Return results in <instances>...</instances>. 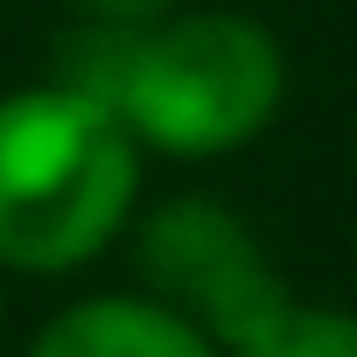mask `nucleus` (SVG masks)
Masks as SVG:
<instances>
[{"mask_svg": "<svg viewBox=\"0 0 357 357\" xmlns=\"http://www.w3.org/2000/svg\"><path fill=\"white\" fill-rule=\"evenodd\" d=\"M56 77L98 98L147 161L204 168L259 147L287 105V43L245 8H175L161 22H77Z\"/></svg>", "mask_w": 357, "mask_h": 357, "instance_id": "nucleus-1", "label": "nucleus"}, {"mask_svg": "<svg viewBox=\"0 0 357 357\" xmlns=\"http://www.w3.org/2000/svg\"><path fill=\"white\" fill-rule=\"evenodd\" d=\"M147 204V154L63 77L0 91V273L70 280L126 245Z\"/></svg>", "mask_w": 357, "mask_h": 357, "instance_id": "nucleus-2", "label": "nucleus"}, {"mask_svg": "<svg viewBox=\"0 0 357 357\" xmlns=\"http://www.w3.org/2000/svg\"><path fill=\"white\" fill-rule=\"evenodd\" d=\"M126 252H133V287L175 308L190 329H204L225 357L294 308V287L259 225L211 190H175L161 204H140Z\"/></svg>", "mask_w": 357, "mask_h": 357, "instance_id": "nucleus-3", "label": "nucleus"}, {"mask_svg": "<svg viewBox=\"0 0 357 357\" xmlns=\"http://www.w3.org/2000/svg\"><path fill=\"white\" fill-rule=\"evenodd\" d=\"M29 357H225V350L140 287H91L29 336Z\"/></svg>", "mask_w": 357, "mask_h": 357, "instance_id": "nucleus-4", "label": "nucleus"}, {"mask_svg": "<svg viewBox=\"0 0 357 357\" xmlns=\"http://www.w3.org/2000/svg\"><path fill=\"white\" fill-rule=\"evenodd\" d=\"M231 357H357V308L329 301H294L273 329H259Z\"/></svg>", "mask_w": 357, "mask_h": 357, "instance_id": "nucleus-5", "label": "nucleus"}, {"mask_svg": "<svg viewBox=\"0 0 357 357\" xmlns=\"http://www.w3.org/2000/svg\"><path fill=\"white\" fill-rule=\"evenodd\" d=\"M70 8H77V22H161L190 0H70Z\"/></svg>", "mask_w": 357, "mask_h": 357, "instance_id": "nucleus-6", "label": "nucleus"}, {"mask_svg": "<svg viewBox=\"0 0 357 357\" xmlns=\"http://www.w3.org/2000/svg\"><path fill=\"white\" fill-rule=\"evenodd\" d=\"M0 329H8V273H0Z\"/></svg>", "mask_w": 357, "mask_h": 357, "instance_id": "nucleus-7", "label": "nucleus"}]
</instances>
